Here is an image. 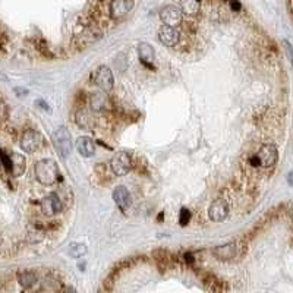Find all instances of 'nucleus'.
<instances>
[{
	"instance_id": "5701e85b",
	"label": "nucleus",
	"mask_w": 293,
	"mask_h": 293,
	"mask_svg": "<svg viewBox=\"0 0 293 293\" xmlns=\"http://www.w3.org/2000/svg\"><path fill=\"white\" fill-rule=\"evenodd\" d=\"M189 220H191V213H189V210L182 208V210H180V214H179V223H180V226H186V224L189 223Z\"/></svg>"
},
{
	"instance_id": "9b49d317",
	"label": "nucleus",
	"mask_w": 293,
	"mask_h": 293,
	"mask_svg": "<svg viewBox=\"0 0 293 293\" xmlns=\"http://www.w3.org/2000/svg\"><path fill=\"white\" fill-rule=\"evenodd\" d=\"M208 215L213 221H223L229 215V204L224 199H215L208 208Z\"/></svg>"
},
{
	"instance_id": "6e6552de",
	"label": "nucleus",
	"mask_w": 293,
	"mask_h": 293,
	"mask_svg": "<svg viewBox=\"0 0 293 293\" xmlns=\"http://www.w3.org/2000/svg\"><path fill=\"white\" fill-rule=\"evenodd\" d=\"M262 167H273L278 160V151L273 144H264L256 153Z\"/></svg>"
},
{
	"instance_id": "393cba45",
	"label": "nucleus",
	"mask_w": 293,
	"mask_h": 293,
	"mask_svg": "<svg viewBox=\"0 0 293 293\" xmlns=\"http://www.w3.org/2000/svg\"><path fill=\"white\" fill-rule=\"evenodd\" d=\"M229 5H230V8H232L233 11H236V12L242 9V5L237 2V0H229Z\"/></svg>"
},
{
	"instance_id": "b1692460",
	"label": "nucleus",
	"mask_w": 293,
	"mask_h": 293,
	"mask_svg": "<svg viewBox=\"0 0 293 293\" xmlns=\"http://www.w3.org/2000/svg\"><path fill=\"white\" fill-rule=\"evenodd\" d=\"M283 47H284V52H286V55H287L289 62L293 65V47H292V44H290L287 40H283Z\"/></svg>"
},
{
	"instance_id": "a211bd4d",
	"label": "nucleus",
	"mask_w": 293,
	"mask_h": 293,
	"mask_svg": "<svg viewBox=\"0 0 293 293\" xmlns=\"http://www.w3.org/2000/svg\"><path fill=\"white\" fill-rule=\"evenodd\" d=\"M180 9L185 15L194 17L199 12V0H180Z\"/></svg>"
},
{
	"instance_id": "4468645a",
	"label": "nucleus",
	"mask_w": 293,
	"mask_h": 293,
	"mask_svg": "<svg viewBox=\"0 0 293 293\" xmlns=\"http://www.w3.org/2000/svg\"><path fill=\"white\" fill-rule=\"evenodd\" d=\"M77 150L82 157L90 158L96 154V144L90 137H81L77 141Z\"/></svg>"
},
{
	"instance_id": "ddd939ff",
	"label": "nucleus",
	"mask_w": 293,
	"mask_h": 293,
	"mask_svg": "<svg viewBox=\"0 0 293 293\" xmlns=\"http://www.w3.org/2000/svg\"><path fill=\"white\" fill-rule=\"evenodd\" d=\"M113 199L116 202V205L122 210V211H126L129 207H131V195L128 192V189L125 186H117L115 191H113Z\"/></svg>"
},
{
	"instance_id": "f8f14e48",
	"label": "nucleus",
	"mask_w": 293,
	"mask_h": 293,
	"mask_svg": "<svg viewBox=\"0 0 293 293\" xmlns=\"http://www.w3.org/2000/svg\"><path fill=\"white\" fill-rule=\"evenodd\" d=\"M236 254H237V246L234 242L218 245L213 249V255L220 261H230L236 256Z\"/></svg>"
},
{
	"instance_id": "2eb2a0df",
	"label": "nucleus",
	"mask_w": 293,
	"mask_h": 293,
	"mask_svg": "<svg viewBox=\"0 0 293 293\" xmlns=\"http://www.w3.org/2000/svg\"><path fill=\"white\" fill-rule=\"evenodd\" d=\"M18 281L24 289H31L37 281H39V275L34 271H21L18 273Z\"/></svg>"
},
{
	"instance_id": "1a4fd4ad",
	"label": "nucleus",
	"mask_w": 293,
	"mask_h": 293,
	"mask_svg": "<svg viewBox=\"0 0 293 293\" xmlns=\"http://www.w3.org/2000/svg\"><path fill=\"white\" fill-rule=\"evenodd\" d=\"M94 82L98 88H101L103 91H110L115 85V79H113V74L110 71V68L107 66H100L96 74H94Z\"/></svg>"
},
{
	"instance_id": "f3484780",
	"label": "nucleus",
	"mask_w": 293,
	"mask_h": 293,
	"mask_svg": "<svg viewBox=\"0 0 293 293\" xmlns=\"http://www.w3.org/2000/svg\"><path fill=\"white\" fill-rule=\"evenodd\" d=\"M138 52H139V58H141L142 63H144L145 66L151 68L150 62L154 60V55H156V53H154V49H153L148 43H141V44L138 46Z\"/></svg>"
},
{
	"instance_id": "aec40b11",
	"label": "nucleus",
	"mask_w": 293,
	"mask_h": 293,
	"mask_svg": "<svg viewBox=\"0 0 293 293\" xmlns=\"http://www.w3.org/2000/svg\"><path fill=\"white\" fill-rule=\"evenodd\" d=\"M75 120H77L78 126H81V128H84V129H91L93 125H94L93 117H91L85 110H79V112L75 115Z\"/></svg>"
},
{
	"instance_id": "dca6fc26",
	"label": "nucleus",
	"mask_w": 293,
	"mask_h": 293,
	"mask_svg": "<svg viewBox=\"0 0 293 293\" xmlns=\"http://www.w3.org/2000/svg\"><path fill=\"white\" fill-rule=\"evenodd\" d=\"M12 158V175L14 176H21L25 172V157L20 153H11Z\"/></svg>"
},
{
	"instance_id": "bb28decb",
	"label": "nucleus",
	"mask_w": 293,
	"mask_h": 293,
	"mask_svg": "<svg viewBox=\"0 0 293 293\" xmlns=\"http://www.w3.org/2000/svg\"><path fill=\"white\" fill-rule=\"evenodd\" d=\"M185 258H186V261H189V262L194 261V256H192L191 254H185Z\"/></svg>"
},
{
	"instance_id": "9d476101",
	"label": "nucleus",
	"mask_w": 293,
	"mask_h": 293,
	"mask_svg": "<svg viewBox=\"0 0 293 293\" xmlns=\"http://www.w3.org/2000/svg\"><path fill=\"white\" fill-rule=\"evenodd\" d=\"M158 40L161 44H164L166 47H175L179 44L180 41V33L176 30V27H170V25H163L158 30Z\"/></svg>"
},
{
	"instance_id": "423d86ee",
	"label": "nucleus",
	"mask_w": 293,
	"mask_h": 293,
	"mask_svg": "<svg viewBox=\"0 0 293 293\" xmlns=\"http://www.w3.org/2000/svg\"><path fill=\"white\" fill-rule=\"evenodd\" d=\"M40 208L44 215L53 217L62 211V199L58 194H49L43 199H40Z\"/></svg>"
},
{
	"instance_id": "7ed1b4c3",
	"label": "nucleus",
	"mask_w": 293,
	"mask_h": 293,
	"mask_svg": "<svg viewBox=\"0 0 293 293\" xmlns=\"http://www.w3.org/2000/svg\"><path fill=\"white\" fill-rule=\"evenodd\" d=\"M21 148L25 153H36L37 150H40L43 147V137L40 132L37 131H25L21 137Z\"/></svg>"
},
{
	"instance_id": "39448f33",
	"label": "nucleus",
	"mask_w": 293,
	"mask_h": 293,
	"mask_svg": "<svg viewBox=\"0 0 293 293\" xmlns=\"http://www.w3.org/2000/svg\"><path fill=\"white\" fill-rule=\"evenodd\" d=\"M160 20L164 25H170V27H177L182 24L183 20V12L180 8L175 6V5H167L160 11Z\"/></svg>"
},
{
	"instance_id": "f03ea898",
	"label": "nucleus",
	"mask_w": 293,
	"mask_h": 293,
	"mask_svg": "<svg viewBox=\"0 0 293 293\" xmlns=\"http://www.w3.org/2000/svg\"><path fill=\"white\" fill-rule=\"evenodd\" d=\"M52 142L60 157L66 158L72 153V139H71V134L66 128H63V126L58 128L52 135Z\"/></svg>"
},
{
	"instance_id": "4be33fe9",
	"label": "nucleus",
	"mask_w": 293,
	"mask_h": 293,
	"mask_svg": "<svg viewBox=\"0 0 293 293\" xmlns=\"http://www.w3.org/2000/svg\"><path fill=\"white\" fill-rule=\"evenodd\" d=\"M2 161H3L5 170L12 175V158H11V156H8L6 151H2Z\"/></svg>"
},
{
	"instance_id": "20e7f679",
	"label": "nucleus",
	"mask_w": 293,
	"mask_h": 293,
	"mask_svg": "<svg viewBox=\"0 0 293 293\" xmlns=\"http://www.w3.org/2000/svg\"><path fill=\"white\" fill-rule=\"evenodd\" d=\"M134 8V0H110L109 15L112 20L119 21L125 18Z\"/></svg>"
},
{
	"instance_id": "f257e3e1",
	"label": "nucleus",
	"mask_w": 293,
	"mask_h": 293,
	"mask_svg": "<svg viewBox=\"0 0 293 293\" xmlns=\"http://www.w3.org/2000/svg\"><path fill=\"white\" fill-rule=\"evenodd\" d=\"M34 175H36V179L41 185L52 186V185H55L59 180L60 172H59V167H58V164H56L55 160L44 158V160H40L34 166Z\"/></svg>"
},
{
	"instance_id": "a878e982",
	"label": "nucleus",
	"mask_w": 293,
	"mask_h": 293,
	"mask_svg": "<svg viewBox=\"0 0 293 293\" xmlns=\"http://www.w3.org/2000/svg\"><path fill=\"white\" fill-rule=\"evenodd\" d=\"M287 182H289V185L293 186V172H289V175H287Z\"/></svg>"
},
{
	"instance_id": "412c9836",
	"label": "nucleus",
	"mask_w": 293,
	"mask_h": 293,
	"mask_svg": "<svg viewBox=\"0 0 293 293\" xmlns=\"http://www.w3.org/2000/svg\"><path fill=\"white\" fill-rule=\"evenodd\" d=\"M87 254V246L84 243H72L69 248V255L72 258H81Z\"/></svg>"
},
{
	"instance_id": "6ab92c4d",
	"label": "nucleus",
	"mask_w": 293,
	"mask_h": 293,
	"mask_svg": "<svg viewBox=\"0 0 293 293\" xmlns=\"http://www.w3.org/2000/svg\"><path fill=\"white\" fill-rule=\"evenodd\" d=\"M107 98L104 93H94L90 98V106L94 112H101L106 107Z\"/></svg>"
},
{
	"instance_id": "0eeeda50",
	"label": "nucleus",
	"mask_w": 293,
	"mask_h": 293,
	"mask_svg": "<svg viewBox=\"0 0 293 293\" xmlns=\"http://www.w3.org/2000/svg\"><path fill=\"white\" fill-rule=\"evenodd\" d=\"M132 167V160L128 153H117L112 161H110V169L116 176H125Z\"/></svg>"
}]
</instances>
